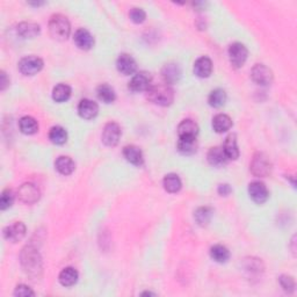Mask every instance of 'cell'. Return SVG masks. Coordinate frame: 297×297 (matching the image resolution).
Here are the masks:
<instances>
[{
	"label": "cell",
	"mask_w": 297,
	"mask_h": 297,
	"mask_svg": "<svg viewBox=\"0 0 297 297\" xmlns=\"http://www.w3.org/2000/svg\"><path fill=\"white\" fill-rule=\"evenodd\" d=\"M213 72V62L209 57L202 56L194 63V73L200 78H208Z\"/></svg>",
	"instance_id": "obj_18"
},
{
	"label": "cell",
	"mask_w": 297,
	"mask_h": 297,
	"mask_svg": "<svg viewBox=\"0 0 297 297\" xmlns=\"http://www.w3.org/2000/svg\"><path fill=\"white\" fill-rule=\"evenodd\" d=\"M218 194L222 195V196H228V195L231 194L232 188L231 186L228 185V183H221L220 186H218Z\"/></svg>",
	"instance_id": "obj_39"
},
{
	"label": "cell",
	"mask_w": 297,
	"mask_h": 297,
	"mask_svg": "<svg viewBox=\"0 0 297 297\" xmlns=\"http://www.w3.org/2000/svg\"><path fill=\"white\" fill-rule=\"evenodd\" d=\"M249 194L253 201L258 205H263L269 196L268 189L264 182L253 181L249 185Z\"/></svg>",
	"instance_id": "obj_10"
},
{
	"label": "cell",
	"mask_w": 297,
	"mask_h": 297,
	"mask_svg": "<svg viewBox=\"0 0 297 297\" xmlns=\"http://www.w3.org/2000/svg\"><path fill=\"white\" fill-rule=\"evenodd\" d=\"M142 295L145 296V295H156V294H154V292H150V291H146V292H143Z\"/></svg>",
	"instance_id": "obj_41"
},
{
	"label": "cell",
	"mask_w": 297,
	"mask_h": 297,
	"mask_svg": "<svg viewBox=\"0 0 297 297\" xmlns=\"http://www.w3.org/2000/svg\"><path fill=\"white\" fill-rule=\"evenodd\" d=\"M178 150L180 154L186 156L195 154L197 150L196 138H179Z\"/></svg>",
	"instance_id": "obj_29"
},
{
	"label": "cell",
	"mask_w": 297,
	"mask_h": 297,
	"mask_svg": "<svg viewBox=\"0 0 297 297\" xmlns=\"http://www.w3.org/2000/svg\"><path fill=\"white\" fill-rule=\"evenodd\" d=\"M121 138V128L115 122H109L104 128L103 142L107 146H115Z\"/></svg>",
	"instance_id": "obj_9"
},
{
	"label": "cell",
	"mask_w": 297,
	"mask_h": 297,
	"mask_svg": "<svg viewBox=\"0 0 297 297\" xmlns=\"http://www.w3.org/2000/svg\"><path fill=\"white\" fill-rule=\"evenodd\" d=\"M71 96V87L66 84H58L53 89V99L56 103H64Z\"/></svg>",
	"instance_id": "obj_30"
},
{
	"label": "cell",
	"mask_w": 297,
	"mask_h": 297,
	"mask_svg": "<svg viewBox=\"0 0 297 297\" xmlns=\"http://www.w3.org/2000/svg\"><path fill=\"white\" fill-rule=\"evenodd\" d=\"M43 68V61L37 56L23 57L19 62V70L25 76H34L38 73Z\"/></svg>",
	"instance_id": "obj_6"
},
{
	"label": "cell",
	"mask_w": 297,
	"mask_h": 297,
	"mask_svg": "<svg viewBox=\"0 0 297 297\" xmlns=\"http://www.w3.org/2000/svg\"><path fill=\"white\" fill-rule=\"evenodd\" d=\"M222 147L229 160H236L239 157V148H238L237 137L234 134L229 135L228 137L225 138V142L223 144Z\"/></svg>",
	"instance_id": "obj_21"
},
{
	"label": "cell",
	"mask_w": 297,
	"mask_h": 297,
	"mask_svg": "<svg viewBox=\"0 0 297 297\" xmlns=\"http://www.w3.org/2000/svg\"><path fill=\"white\" fill-rule=\"evenodd\" d=\"M210 257L216 263H226L230 258V252L229 250L223 245H214L212 249H210Z\"/></svg>",
	"instance_id": "obj_32"
},
{
	"label": "cell",
	"mask_w": 297,
	"mask_h": 297,
	"mask_svg": "<svg viewBox=\"0 0 297 297\" xmlns=\"http://www.w3.org/2000/svg\"><path fill=\"white\" fill-rule=\"evenodd\" d=\"M17 30H18V34L20 35L22 38L36 37L41 32L40 26L34 22H21L20 25L18 26Z\"/></svg>",
	"instance_id": "obj_22"
},
{
	"label": "cell",
	"mask_w": 297,
	"mask_h": 297,
	"mask_svg": "<svg viewBox=\"0 0 297 297\" xmlns=\"http://www.w3.org/2000/svg\"><path fill=\"white\" fill-rule=\"evenodd\" d=\"M14 202V193L12 189H4L2 193V196H0V209L6 210L9 209L10 207L13 205Z\"/></svg>",
	"instance_id": "obj_35"
},
{
	"label": "cell",
	"mask_w": 297,
	"mask_h": 297,
	"mask_svg": "<svg viewBox=\"0 0 297 297\" xmlns=\"http://www.w3.org/2000/svg\"><path fill=\"white\" fill-rule=\"evenodd\" d=\"M116 68L124 76H130V74H134L136 70H137V63H136V61L130 55L122 54L117 58Z\"/></svg>",
	"instance_id": "obj_13"
},
{
	"label": "cell",
	"mask_w": 297,
	"mask_h": 297,
	"mask_svg": "<svg viewBox=\"0 0 297 297\" xmlns=\"http://www.w3.org/2000/svg\"><path fill=\"white\" fill-rule=\"evenodd\" d=\"M96 94H97V97H99V99L105 104H112L114 103L116 99L114 88L107 84L100 85L96 89Z\"/></svg>",
	"instance_id": "obj_28"
},
{
	"label": "cell",
	"mask_w": 297,
	"mask_h": 297,
	"mask_svg": "<svg viewBox=\"0 0 297 297\" xmlns=\"http://www.w3.org/2000/svg\"><path fill=\"white\" fill-rule=\"evenodd\" d=\"M151 76L146 72H138L132 77V79L129 83V89L131 92H143L147 91L151 86Z\"/></svg>",
	"instance_id": "obj_11"
},
{
	"label": "cell",
	"mask_w": 297,
	"mask_h": 297,
	"mask_svg": "<svg viewBox=\"0 0 297 297\" xmlns=\"http://www.w3.org/2000/svg\"><path fill=\"white\" fill-rule=\"evenodd\" d=\"M58 280H60L62 286L72 287L78 281V272L73 267H66L60 273Z\"/></svg>",
	"instance_id": "obj_25"
},
{
	"label": "cell",
	"mask_w": 297,
	"mask_h": 297,
	"mask_svg": "<svg viewBox=\"0 0 297 297\" xmlns=\"http://www.w3.org/2000/svg\"><path fill=\"white\" fill-rule=\"evenodd\" d=\"M162 74L164 80H165V84H175L179 81L181 77V69L180 66L175 63H169L164 66L162 70Z\"/></svg>",
	"instance_id": "obj_17"
},
{
	"label": "cell",
	"mask_w": 297,
	"mask_h": 297,
	"mask_svg": "<svg viewBox=\"0 0 297 297\" xmlns=\"http://www.w3.org/2000/svg\"><path fill=\"white\" fill-rule=\"evenodd\" d=\"M129 17H130V20L135 23H142L145 21L146 19V13L145 11L142 9H138V7H134L129 12Z\"/></svg>",
	"instance_id": "obj_36"
},
{
	"label": "cell",
	"mask_w": 297,
	"mask_h": 297,
	"mask_svg": "<svg viewBox=\"0 0 297 297\" xmlns=\"http://www.w3.org/2000/svg\"><path fill=\"white\" fill-rule=\"evenodd\" d=\"M123 156L129 163L132 164V165L140 166L143 165L144 158L142 150L138 146L136 145H127L123 148Z\"/></svg>",
	"instance_id": "obj_19"
},
{
	"label": "cell",
	"mask_w": 297,
	"mask_h": 297,
	"mask_svg": "<svg viewBox=\"0 0 297 297\" xmlns=\"http://www.w3.org/2000/svg\"><path fill=\"white\" fill-rule=\"evenodd\" d=\"M247 48L243 43L236 42L229 46V60L234 69H239L247 60Z\"/></svg>",
	"instance_id": "obj_4"
},
{
	"label": "cell",
	"mask_w": 297,
	"mask_h": 297,
	"mask_svg": "<svg viewBox=\"0 0 297 297\" xmlns=\"http://www.w3.org/2000/svg\"><path fill=\"white\" fill-rule=\"evenodd\" d=\"M209 105L214 108H221L226 103V93L224 89L216 88L210 93L208 97Z\"/></svg>",
	"instance_id": "obj_34"
},
{
	"label": "cell",
	"mask_w": 297,
	"mask_h": 297,
	"mask_svg": "<svg viewBox=\"0 0 297 297\" xmlns=\"http://www.w3.org/2000/svg\"><path fill=\"white\" fill-rule=\"evenodd\" d=\"M251 171L256 177L265 178L271 174L272 172V164L265 154H257L252 159L251 163Z\"/></svg>",
	"instance_id": "obj_5"
},
{
	"label": "cell",
	"mask_w": 297,
	"mask_h": 297,
	"mask_svg": "<svg viewBox=\"0 0 297 297\" xmlns=\"http://www.w3.org/2000/svg\"><path fill=\"white\" fill-rule=\"evenodd\" d=\"M147 97L158 106H170L174 100V92L169 84L151 85L147 89Z\"/></svg>",
	"instance_id": "obj_2"
},
{
	"label": "cell",
	"mask_w": 297,
	"mask_h": 297,
	"mask_svg": "<svg viewBox=\"0 0 297 297\" xmlns=\"http://www.w3.org/2000/svg\"><path fill=\"white\" fill-rule=\"evenodd\" d=\"M14 295L20 296V297H27V296H34L35 292L28 286H26V284H19V286L15 288Z\"/></svg>",
	"instance_id": "obj_38"
},
{
	"label": "cell",
	"mask_w": 297,
	"mask_h": 297,
	"mask_svg": "<svg viewBox=\"0 0 297 297\" xmlns=\"http://www.w3.org/2000/svg\"><path fill=\"white\" fill-rule=\"evenodd\" d=\"M21 265L27 274L30 276H38L42 272V259L40 253L33 246H26L22 250L21 255Z\"/></svg>",
	"instance_id": "obj_1"
},
{
	"label": "cell",
	"mask_w": 297,
	"mask_h": 297,
	"mask_svg": "<svg viewBox=\"0 0 297 297\" xmlns=\"http://www.w3.org/2000/svg\"><path fill=\"white\" fill-rule=\"evenodd\" d=\"M19 127L22 134L25 135H33L38 130L37 121L32 116H23L19 121Z\"/></svg>",
	"instance_id": "obj_26"
},
{
	"label": "cell",
	"mask_w": 297,
	"mask_h": 297,
	"mask_svg": "<svg viewBox=\"0 0 297 297\" xmlns=\"http://www.w3.org/2000/svg\"><path fill=\"white\" fill-rule=\"evenodd\" d=\"M228 157H226L224 150L221 146L212 147L208 152V162L210 165L215 167H222L226 165L228 163Z\"/></svg>",
	"instance_id": "obj_20"
},
{
	"label": "cell",
	"mask_w": 297,
	"mask_h": 297,
	"mask_svg": "<svg viewBox=\"0 0 297 297\" xmlns=\"http://www.w3.org/2000/svg\"><path fill=\"white\" fill-rule=\"evenodd\" d=\"M49 139L52 140L54 144L62 145V144H64L66 140H68V132H66L63 127H53L49 131Z\"/></svg>",
	"instance_id": "obj_33"
},
{
	"label": "cell",
	"mask_w": 297,
	"mask_h": 297,
	"mask_svg": "<svg viewBox=\"0 0 297 297\" xmlns=\"http://www.w3.org/2000/svg\"><path fill=\"white\" fill-rule=\"evenodd\" d=\"M213 209L210 207H200L196 209V212L194 214V218L199 225L206 226L209 224V222L212 221L213 217Z\"/></svg>",
	"instance_id": "obj_31"
},
{
	"label": "cell",
	"mask_w": 297,
	"mask_h": 297,
	"mask_svg": "<svg viewBox=\"0 0 297 297\" xmlns=\"http://www.w3.org/2000/svg\"><path fill=\"white\" fill-rule=\"evenodd\" d=\"M26 236V225L22 222H14L13 224L6 226L4 229V237L5 239L17 243Z\"/></svg>",
	"instance_id": "obj_12"
},
{
	"label": "cell",
	"mask_w": 297,
	"mask_h": 297,
	"mask_svg": "<svg viewBox=\"0 0 297 297\" xmlns=\"http://www.w3.org/2000/svg\"><path fill=\"white\" fill-rule=\"evenodd\" d=\"M55 167H56V170L60 172L61 174L70 175L73 173L74 169H76V165H74V162L70 157L61 156V157H58L56 162H55Z\"/></svg>",
	"instance_id": "obj_24"
},
{
	"label": "cell",
	"mask_w": 297,
	"mask_h": 297,
	"mask_svg": "<svg viewBox=\"0 0 297 297\" xmlns=\"http://www.w3.org/2000/svg\"><path fill=\"white\" fill-rule=\"evenodd\" d=\"M74 43H76L78 48L83 50H89L94 45V37L92 34L84 28H79L74 33Z\"/></svg>",
	"instance_id": "obj_15"
},
{
	"label": "cell",
	"mask_w": 297,
	"mask_h": 297,
	"mask_svg": "<svg viewBox=\"0 0 297 297\" xmlns=\"http://www.w3.org/2000/svg\"><path fill=\"white\" fill-rule=\"evenodd\" d=\"M99 113V107L96 103L89 99H83L78 105V114L85 120H92Z\"/></svg>",
	"instance_id": "obj_14"
},
{
	"label": "cell",
	"mask_w": 297,
	"mask_h": 297,
	"mask_svg": "<svg viewBox=\"0 0 297 297\" xmlns=\"http://www.w3.org/2000/svg\"><path fill=\"white\" fill-rule=\"evenodd\" d=\"M163 185L164 188H165L166 191H169V193H178L181 189L182 183L178 174L170 173L165 175V178L163 180Z\"/></svg>",
	"instance_id": "obj_27"
},
{
	"label": "cell",
	"mask_w": 297,
	"mask_h": 297,
	"mask_svg": "<svg viewBox=\"0 0 297 297\" xmlns=\"http://www.w3.org/2000/svg\"><path fill=\"white\" fill-rule=\"evenodd\" d=\"M231 127H232V120L229 115L217 114L213 119V128L215 131L218 132V134H222V132L230 130V128Z\"/></svg>",
	"instance_id": "obj_23"
},
{
	"label": "cell",
	"mask_w": 297,
	"mask_h": 297,
	"mask_svg": "<svg viewBox=\"0 0 297 297\" xmlns=\"http://www.w3.org/2000/svg\"><path fill=\"white\" fill-rule=\"evenodd\" d=\"M280 284L281 287L283 288L284 291L287 292H292L295 290V281L292 279L291 276H288V275H282L280 276Z\"/></svg>",
	"instance_id": "obj_37"
},
{
	"label": "cell",
	"mask_w": 297,
	"mask_h": 297,
	"mask_svg": "<svg viewBox=\"0 0 297 297\" xmlns=\"http://www.w3.org/2000/svg\"><path fill=\"white\" fill-rule=\"evenodd\" d=\"M199 126L193 120H183L178 126L179 138H196Z\"/></svg>",
	"instance_id": "obj_16"
},
{
	"label": "cell",
	"mask_w": 297,
	"mask_h": 297,
	"mask_svg": "<svg viewBox=\"0 0 297 297\" xmlns=\"http://www.w3.org/2000/svg\"><path fill=\"white\" fill-rule=\"evenodd\" d=\"M71 32V26L68 18L62 14H55L49 20V33L52 37L58 41H65Z\"/></svg>",
	"instance_id": "obj_3"
},
{
	"label": "cell",
	"mask_w": 297,
	"mask_h": 297,
	"mask_svg": "<svg viewBox=\"0 0 297 297\" xmlns=\"http://www.w3.org/2000/svg\"><path fill=\"white\" fill-rule=\"evenodd\" d=\"M252 79L261 86L271 85L273 81L272 70L264 64H256L251 71Z\"/></svg>",
	"instance_id": "obj_8"
},
{
	"label": "cell",
	"mask_w": 297,
	"mask_h": 297,
	"mask_svg": "<svg viewBox=\"0 0 297 297\" xmlns=\"http://www.w3.org/2000/svg\"><path fill=\"white\" fill-rule=\"evenodd\" d=\"M18 196L20 199V201L26 203V205H33V203L37 202L38 199H40V190H38L36 185L27 182L23 183L20 188H19Z\"/></svg>",
	"instance_id": "obj_7"
},
{
	"label": "cell",
	"mask_w": 297,
	"mask_h": 297,
	"mask_svg": "<svg viewBox=\"0 0 297 297\" xmlns=\"http://www.w3.org/2000/svg\"><path fill=\"white\" fill-rule=\"evenodd\" d=\"M9 84H10V80L7 79L6 73L4 71H2V72H0V89L4 91V89L7 87V85H9Z\"/></svg>",
	"instance_id": "obj_40"
}]
</instances>
